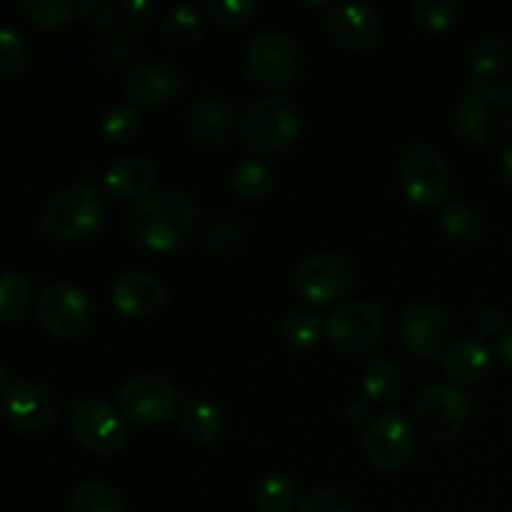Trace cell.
Wrapping results in <instances>:
<instances>
[{
	"label": "cell",
	"instance_id": "cell-1",
	"mask_svg": "<svg viewBox=\"0 0 512 512\" xmlns=\"http://www.w3.org/2000/svg\"><path fill=\"white\" fill-rule=\"evenodd\" d=\"M198 225L193 200L175 190H158L140 200L130 215V233L148 250L168 253L183 245Z\"/></svg>",
	"mask_w": 512,
	"mask_h": 512
},
{
	"label": "cell",
	"instance_id": "cell-2",
	"mask_svg": "<svg viewBox=\"0 0 512 512\" xmlns=\"http://www.w3.org/2000/svg\"><path fill=\"white\" fill-rule=\"evenodd\" d=\"M460 135L473 145H493L512 133V90L500 83H478L455 110Z\"/></svg>",
	"mask_w": 512,
	"mask_h": 512
},
{
	"label": "cell",
	"instance_id": "cell-3",
	"mask_svg": "<svg viewBox=\"0 0 512 512\" xmlns=\"http://www.w3.org/2000/svg\"><path fill=\"white\" fill-rule=\"evenodd\" d=\"M103 218L105 203L90 185H68L50 195L40 225L58 243H83L98 233Z\"/></svg>",
	"mask_w": 512,
	"mask_h": 512
},
{
	"label": "cell",
	"instance_id": "cell-4",
	"mask_svg": "<svg viewBox=\"0 0 512 512\" xmlns=\"http://www.w3.org/2000/svg\"><path fill=\"white\" fill-rule=\"evenodd\" d=\"M300 133V115L285 100L263 95L245 105L240 115V140L255 153L285 150Z\"/></svg>",
	"mask_w": 512,
	"mask_h": 512
},
{
	"label": "cell",
	"instance_id": "cell-5",
	"mask_svg": "<svg viewBox=\"0 0 512 512\" xmlns=\"http://www.w3.org/2000/svg\"><path fill=\"white\" fill-rule=\"evenodd\" d=\"M388 328L383 308L373 300H343L325 320V335L340 355H365L380 343Z\"/></svg>",
	"mask_w": 512,
	"mask_h": 512
},
{
	"label": "cell",
	"instance_id": "cell-6",
	"mask_svg": "<svg viewBox=\"0 0 512 512\" xmlns=\"http://www.w3.org/2000/svg\"><path fill=\"white\" fill-rule=\"evenodd\" d=\"M398 178L405 195L418 205H438L453 193V170L435 145L415 143L403 153Z\"/></svg>",
	"mask_w": 512,
	"mask_h": 512
},
{
	"label": "cell",
	"instance_id": "cell-7",
	"mask_svg": "<svg viewBox=\"0 0 512 512\" xmlns=\"http://www.w3.org/2000/svg\"><path fill=\"white\" fill-rule=\"evenodd\" d=\"M248 73L265 88H288L298 80L303 55L298 43L283 30H263L245 50Z\"/></svg>",
	"mask_w": 512,
	"mask_h": 512
},
{
	"label": "cell",
	"instance_id": "cell-8",
	"mask_svg": "<svg viewBox=\"0 0 512 512\" xmlns=\"http://www.w3.org/2000/svg\"><path fill=\"white\" fill-rule=\"evenodd\" d=\"M118 405L123 415L145 428H158L170 423L180 413V393L163 375L143 373L125 380L118 393Z\"/></svg>",
	"mask_w": 512,
	"mask_h": 512
},
{
	"label": "cell",
	"instance_id": "cell-9",
	"mask_svg": "<svg viewBox=\"0 0 512 512\" xmlns=\"http://www.w3.org/2000/svg\"><path fill=\"white\" fill-rule=\"evenodd\" d=\"M350 285H353L350 265L328 250L303 258L290 275L293 293L310 305L338 303L348 295Z\"/></svg>",
	"mask_w": 512,
	"mask_h": 512
},
{
	"label": "cell",
	"instance_id": "cell-10",
	"mask_svg": "<svg viewBox=\"0 0 512 512\" xmlns=\"http://www.w3.org/2000/svg\"><path fill=\"white\" fill-rule=\"evenodd\" d=\"M413 413L415 425L425 438L445 443V440H453L468 425L470 398L458 385H430L420 393Z\"/></svg>",
	"mask_w": 512,
	"mask_h": 512
},
{
	"label": "cell",
	"instance_id": "cell-11",
	"mask_svg": "<svg viewBox=\"0 0 512 512\" xmlns=\"http://www.w3.org/2000/svg\"><path fill=\"white\" fill-rule=\"evenodd\" d=\"M40 325L58 340H73L88 330L93 305L80 288L70 283H48L35 298Z\"/></svg>",
	"mask_w": 512,
	"mask_h": 512
},
{
	"label": "cell",
	"instance_id": "cell-12",
	"mask_svg": "<svg viewBox=\"0 0 512 512\" xmlns=\"http://www.w3.org/2000/svg\"><path fill=\"white\" fill-rule=\"evenodd\" d=\"M70 433L93 455H115L128 440L120 415L105 400L80 398L70 410Z\"/></svg>",
	"mask_w": 512,
	"mask_h": 512
},
{
	"label": "cell",
	"instance_id": "cell-13",
	"mask_svg": "<svg viewBox=\"0 0 512 512\" xmlns=\"http://www.w3.org/2000/svg\"><path fill=\"white\" fill-rule=\"evenodd\" d=\"M363 448L370 463L380 470H400L415 453V433L398 413H380L368 420Z\"/></svg>",
	"mask_w": 512,
	"mask_h": 512
},
{
	"label": "cell",
	"instance_id": "cell-14",
	"mask_svg": "<svg viewBox=\"0 0 512 512\" xmlns=\"http://www.w3.org/2000/svg\"><path fill=\"white\" fill-rule=\"evenodd\" d=\"M5 418L15 430L28 435H38L48 430L55 420V398L40 380L20 378L5 390Z\"/></svg>",
	"mask_w": 512,
	"mask_h": 512
},
{
	"label": "cell",
	"instance_id": "cell-15",
	"mask_svg": "<svg viewBox=\"0 0 512 512\" xmlns=\"http://www.w3.org/2000/svg\"><path fill=\"white\" fill-rule=\"evenodd\" d=\"M453 335V320L440 305L418 303L403 315L400 340L405 348L420 358H435L443 353Z\"/></svg>",
	"mask_w": 512,
	"mask_h": 512
},
{
	"label": "cell",
	"instance_id": "cell-16",
	"mask_svg": "<svg viewBox=\"0 0 512 512\" xmlns=\"http://www.w3.org/2000/svg\"><path fill=\"white\" fill-rule=\"evenodd\" d=\"M180 88H183V70L165 60H145L135 65L123 80L125 98L143 108L170 103L180 93Z\"/></svg>",
	"mask_w": 512,
	"mask_h": 512
},
{
	"label": "cell",
	"instance_id": "cell-17",
	"mask_svg": "<svg viewBox=\"0 0 512 512\" xmlns=\"http://www.w3.org/2000/svg\"><path fill=\"white\" fill-rule=\"evenodd\" d=\"M325 30L335 45L345 50H368L383 33L378 10L365 3L333 5L325 18Z\"/></svg>",
	"mask_w": 512,
	"mask_h": 512
},
{
	"label": "cell",
	"instance_id": "cell-18",
	"mask_svg": "<svg viewBox=\"0 0 512 512\" xmlns=\"http://www.w3.org/2000/svg\"><path fill=\"white\" fill-rule=\"evenodd\" d=\"M110 300L118 313L128 318H148L168 300L163 280L148 270H125L110 285Z\"/></svg>",
	"mask_w": 512,
	"mask_h": 512
},
{
	"label": "cell",
	"instance_id": "cell-19",
	"mask_svg": "<svg viewBox=\"0 0 512 512\" xmlns=\"http://www.w3.org/2000/svg\"><path fill=\"white\" fill-rule=\"evenodd\" d=\"M155 180H158V170H155L153 160L143 158V155H125V158L115 160L103 175L105 190L118 200H145Z\"/></svg>",
	"mask_w": 512,
	"mask_h": 512
},
{
	"label": "cell",
	"instance_id": "cell-20",
	"mask_svg": "<svg viewBox=\"0 0 512 512\" xmlns=\"http://www.w3.org/2000/svg\"><path fill=\"white\" fill-rule=\"evenodd\" d=\"M233 120V108L225 100L203 98L190 105L185 125L200 145H223L233 133Z\"/></svg>",
	"mask_w": 512,
	"mask_h": 512
},
{
	"label": "cell",
	"instance_id": "cell-21",
	"mask_svg": "<svg viewBox=\"0 0 512 512\" xmlns=\"http://www.w3.org/2000/svg\"><path fill=\"white\" fill-rule=\"evenodd\" d=\"M493 353L480 338H463L445 353V375L455 385H475L488 375Z\"/></svg>",
	"mask_w": 512,
	"mask_h": 512
},
{
	"label": "cell",
	"instance_id": "cell-22",
	"mask_svg": "<svg viewBox=\"0 0 512 512\" xmlns=\"http://www.w3.org/2000/svg\"><path fill=\"white\" fill-rule=\"evenodd\" d=\"M180 428L190 440L200 445H210L223 435L225 420L218 405H213L205 398H190L180 405Z\"/></svg>",
	"mask_w": 512,
	"mask_h": 512
},
{
	"label": "cell",
	"instance_id": "cell-23",
	"mask_svg": "<svg viewBox=\"0 0 512 512\" xmlns=\"http://www.w3.org/2000/svg\"><path fill=\"white\" fill-rule=\"evenodd\" d=\"M360 388H363V395L373 403L388 405L393 400L400 398L405 388V373L395 360L380 358L373 360V363L365 368L363 380H360Z\"/></svg>",
	"mask_w": 512,
	"mask_h": 512
},
{
	"label": "cell",
	"instance_id": "cell-24",
	"mask_svg": "<svg viewBox=\"0 0 512 512\" xmlns=\"http://www.w3.org/2000/svg\"><path fill=\"white\" fill-rule=\"evenodd\" d=\"M233 185L245 200H265L275 188V173L258 158H243L233 168Z\"/></svg>",
	"mask_w": 512,
	"mask_h": 512
},
{
	"label": "cell",
	"instance_id": "cell-25",
	"mask_svg": "<svg viewBox=\"0 0 512 512\" xmlns=\"http://www.w3.org/2000/svg\"><path fill=\"white\" fill-rule=\"evenodd\" d=\"M440 228L453 243L470 248L483 238V218L465 203H448L440 213Z\"/></svg>",
	"mask_w": 512,
	"mask_h": 512
},
{
	"label": "cell",
	"instance_id": "cell-26",
	"mask_svg": "<svg viewBox=\"0 0 512 512\" xmlns=\"http://www.w3.org/2000/svg\"><path fill=\"white\" fill-rule=\"evenodd\" d=\"M512 45L505 35L488 33L473 45L470 50V70L480 78H490V75L500 73L510 65Z\"/></svg>",
	"mask_w": 512,
	"mask_h": 512
},
{
	"label": "cell",
	"instance_id": "cell-27",
	"mask_svg": "<svg viewBox=\"0 0 512 512\" xmlns=\"http://www.w3.org/2000/svg\"><path fill=\"white\" fill-rule=\"evenodd\" d=\"M295 500L298 490L285 473H268L255 485V505L260 512H290Z\"/></svg>",
	"mask_w": 512,
	"mask_h": 512
},
{
	"label": "cell",
	"instance_id": "cell-28",
	"mask_svg": "<svg viewBox=\"0 0 512 512\" xmlns=\"http://www.w3.org/2000/svg\"><path fill=\"white\" fill-rule=\"evenodd\" d=\"M33 290L30 280L20 273H0V323L10 325L28 313Z\"/></svg>",
	"mask_w": 512,
	"mask_h": 512
},
{
	"label": "cell",
	"instance_id": "cell-29",
	"mask_svg": "<svg viewBox=\"0 0 512 512\" xmlns=\"http://www.w3.org/2000/svg\"><path fill=\"white\" fill-rule=\"evenodd\" d=\"M70 512H125L123 498L118 490L100 480H85L73 490Z\"/></svg>",
	"mask_w": 512,
	"mask_h": 512
},
{
	"label": "cell",
	"instance_id": "cell-30",
	"mask_svg": "<svg viewBox=\"0 0 512 512\" xmlns=\"http://www.w3.org/2000/svg\"><path fill=\"white\" fill-rule=\"evenodd\" d=\"M203 35V18L193 5H180L170 10L163 20V40L170 48H190Z\"/></svg>",
	"mask_w": 512,
	"mask_h": 512
},
{
	"label": "cell",
	"instance_id": "cell-31",
	"mask_svg": "<svg viewBox=\"0 0 512 512\" xmlns=\"http://www.w3.org/2000/svg\"><path fill=\"white\" fill-rule=\"evenodd\" d=\"M20 13L38 28L58 30L78 15V3L73 0H20Z\"/></svg>",
	"mask_w": 512,
	"mask_h": 512
},
{
	"label": "cell",
	"instance_id": "cell-32",
	"mask_svg": "<svg viewBox=\"0 0 512 512\" xmlns=\"http://www.w3.org/2000/svg\"><path fill=\"white\" fill-rule=\"evenodd\" d=\"M280 338L290 345V348H313L323 335V323L315 313L310 310H290L278 328Z\"/></svg>",
	"mask_w": 512,
	"mask_h": 512
},
{
	"label": "cell",
	"instance_id": "cell-33",
	"mask_svg": "<svg viewBox=\"0 0 512 512\" xmlns=\"http://www.w3.org/2000/svg\"><path fill=\"white\" fill-rule=\"evenodd\" d=\"M410 15H413L415 25L428 33H443L458 18V3L455 0H413Z\"/></svg>",
	"mask_w": 512,
	"mask_h": 512
},
{
	"label": "cell",
	"instance_id": "cell-34",
	"mask_svg": "<svg viewBox=\"0 0 512 512\" xmlns=\"http://www.w3.org/2000/svg\"><path fill=\"white\" fill-rule=\"evenodd\" d=\"M100 130H103V135L110 143H128V140H133L140 130L138 110L130 103H113L103 113Z\"/></svg>",
	"mask_w": 512,
	"mask_h": 512
},
{
	"label": "cell",
	"instance_id": "cell-35",
	"mask_svg": "<svg viewBox=\"0 0 512 512\" xmlns=\"http://www.w3.org/2000/svg\"><path fill=\"white\" fill-rule=\"evenodd\" d=\"M28 40L20 30L0 28V80H10L28 63Z\"/></svg>",
	"mask_w": 512,
	"mask_h": 512
},
{
	"label": "cell",
	"instance_id": "cell-36",
	"mask_svg": "<svg viewBox=\"0 0 512 512\" xmlns=\"http://www.w3.org/2000/svg\"><path fill=\"white\" fill-rule=\"evenodd\" d=\"M208 13L223 28H243L260 13L258 0H208Z\"/></svg>",
	"mask_w": 512,
	"mask_h": 512
},
{
	"label": "cell",
	"instance_id": "cell-37",
	"mask_svg": "<svg viewBox=\"0 0 512 512\" xmlns=\"http://www.w3.org/2000/svg\"><path fill=\"white\" fill-rule=\"evenodd\" d=\"M240 238H243V235H240V228L233 223V218H225V215L210 220L203 230L205 248L220 255L233 253L235 248H240Z\"/></svg>",
	"mask_w": 512,
	"mask_h": 512
},
{
	"label": "cell",
	"instance_id": "cell-38",
	"mask_svg": "<svg viewBox=\"0 0 512 512\" xmlns=\"http://www.w3.org/2000/svg\"><path fill=\"white\" fill-rule=\"evenodd\" d=\"M298 512H355L353 503L335 490H313L300 500Z\"/></svg>",
	"mask_w": 512,
	"mask_h": 512
},
{
	"label": "cell",
	"instance_id": "cell-39",
	"mask_svg": "<svg viewBox=\"0 0 512 512\" xmlns=\"http://www.w3.org/2000/svg\"><path fill=\"white\" fill-rule=\"evenodd\" d=\"M78 15L85 25L95 30H105L113 25L115 20V8L108 0H85L78 5Z\"/></svg>",
	"mask_w": 512,
	"mask_h": 512
},
{
	"label": "cell",
	"instance_id": "cell-40",
	"mask_svg": "<svg viewBox=\"0 0 512 512\" xmlns=\"http://www.w3.org/2000/svg\"><path fill=\"white\" fill-rule=\"evenodd\" d=\"M100 55H103L105 63L118 68V65H125L133 58V43H130V38L125 33H110L108 38H105Z\"/></svg>",
	"mask_w": 512,
	"mask_h": 512
},
{
	"label": "cell",
	"instance_id": "cell-41",
	"mask_svg": "<svg viewBox=\"0 0 512 512\" xmlns=\"http://www.w3.org/2000/svg\"><path fill=\"white\" fill-rule=\"evenodd\" d=\"M478 328L480 333L488 335V338H505V328H508V315L503 313L495 305H488L478 313Z\"/></svg>",
	"mask_w": 512,
	"mask_h": 512
},
{
	"label": "cell",
	"instance_id": "cell-42",
	"mask_svg": "<svg viewBox=\"0 0 512 512\" xmlns=\"http://www.w3.org/2000/svg\"><path fill=\"white\" fill-rule=\"evenodd\" d=\"M160 13L158 0H125L123 15L133 23H150Z\"/></svg>",
	"mask_w": 512,
	"mask_h": 512
},
{
	"label": "cell",
	"instance_id": "cell-43",
	"mask_svg": "<svg viewBox=\"0 0 512 512\" xmlns=\"http://www.w3.org/2000/svg\"><path fill=\"white\" fill-rule=\"evenodd\" d=\"M345 418H348L350 423H363V420H370L368 403L360 398L348 400V405H345Z\"/></svg>",
	"mask_w": 512,
	"mask_h": 512
},
{
	"label": "cell",
	"instance_id": "cell-44",
	"mask_svg": "<svg viewBox=\"0 0 512 512\" xmlns=\"http://www.w3.org/2000/svg\"><path fill=\"white\" fill-rule=\"evenodd\" d=\"M498 355H500V363H503L508 370H512V330L510 333H505V338L500 340Z\"/></svg>",
	"mask_w": 512,
	"mask_h": 512
},
{
	"label": "cell",
	"instance_id": "cell-45",
	"mask_svg": "<svg viewBox=\"0 0 512 512\" xmlns=\"http://www.w3.org/2000/svg\"><path fill=\"white\" fill-rule=\"evenodd\" d=\"M500 170H503L505 180L512 185V140L503 148V155H500Z\"/></svg>",
	"mask_w": 512,
	"mask_h": 512
},
{
	"label": "cell",
	"instance_id": "cell-46",
	"mask_svg": "<svg viewBox=\"0 0 512 512\" xmlns=\"http://www.w3.org/2000/svg\"><path fill=\"white\" fill-rule=\"evenodd\" d=\"M10 383H13V380H10V370L0 363V393H3V390H8Z\"/></svg>",
	"mask_w": 512,
	"mask_h": 512
},
{
	"label": "cell",
	"instance_id": "cell-47",
	"mask_svg": "<svg viewBox=\"0 0 512 512\" xmlns=\"http://www.w3.org/2000/svg\"><path fill=\"white\" fill-rule=\"evenodd\" d=\"M510 253H512V248H510Z\"/></svg>",
	"mask_w": 512,
	"mask_h": 512
}]
</instances>
